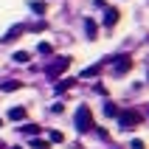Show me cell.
Wrapping results in <instances>:
<instances>
[{"label": "cell", "mask_w": 149, "mask_h": 149, "mask_svg": "<svg viewBox=\"0 0 149 149\" xmlns=\"http://www.w3.org/2000/svg\"><path fill=\"white\" fill-rule=\"evenodd\" d=\"M73 124H76V130H79V132H90V130H93V113H90V107H87V104H79V107H76Z\"/></svg>", "instance_id": "1"}, {"label": "cell", "mask_w": 149, "mask_h": 149, "mask_svg": "<svg viewBox=\"0 0 149 149\" xmlns=\"http://www.w3.org/2000/svg\"><path fill=\"white\" fill-rule=\"evenodd\" d=\"M135 124H141V113H135V110H124V113H118V130H135Z\"/></svg>", "instance_id": "2"}, {"label": "cell", "mask_w": 149, "mask_h": 149, "mask_svg": "<svg viewBox=\"0 0 149 149\" xmlns=\"http://www.w3.org/2000/svg\"><path fill=\"white\" fill-rule=\"evenodd\" d=\"M68 65H70V56H56V62H51V65L45 68V73L48 76H59Z\"/></svg>", "instance_id": "3"}, {"label": "cell", "mask_w": 149, "mask_h": 149, "mask_svg": "<svg viewBox=\"0 0 149 149\" xmlns=\"http://www.w3.org/2000/svg\"><path fill=\"white\" fill-rule=\"evenodd\" d=\"M132 68V59L127 56V54H121V56H116V65H113V73L116 76H124L127 70Z\"/></svg>", "instance_id": "4"}, {"label": "cell", "mask_w": 149, "mask_h": 149, "mask_svg": "<svg viewBox=\"0 0 149 149\" xmlns=\"http://www.w3.org/2000/svg\"><path fill=\"white\" fill-rule=\"evenodd\" d=\"M20 87H23V82H17V79H8V82L0 84V90H3V93H14V90H20Z\"/></svg>", "instance_id": "5"}, {"label": "cell", "mask_w": 149, "mask_h": 149, "mask_svg": "<svg viewBox=\"0 0 149 149\" xmlns=\"http://www.w3.org/2000/svg\"><path fill=\"white\" fill-rule=\"evenodd\" d=\"M8 118H11V121H23L25 118V107H11L8 110Z\"/></svg>", "instance_id": "6"}, {"label": "cell", "mask_w": 149, "mask_h": 149, "mask_svg": "<svg viewBox=\"0 0 149 149\" xmlns=\"http://www.w3.org/2000/svg\"><path fill=\"white\" fill-rule=\"evenodd\" d=\"M104 23H107V25H116V23H118V8H107V17H104Z\"/></svg>", "instance_id": "7"}, {"label": "cell", "mask_w": 149, "mask_h": 149, "mask_svg": "<svg viewBox=\"0 0 149 149\" xmlns=\"http://www.w3.org/2000/svg\"><path fill=\"white\" fill-rule=\"evenodd\" d=\"M84 28H87V34H90V40H96V31H99V25L93 23V20H84Z\"/></svg>", "instance_id": "8"}, {"label": "cell", "mask_w": 149, "mask_h": 149, "mask_svg": "<svg viewBox=\"0 0 149 149\" xmlns=\"http://www.w3.org/2000/svg\"><path fill=\"white\" fill-rule=\"evenodd\" d=\"M118 113H121V110H118L113 101H107V104H104V116H110V118H113V116H118Z\"/></svg>", "instance_id": "9"}, {"label": "cell", "mask_w": 149, "mask_h": 149, "mask_svg": "<svg viewBox=\"0 0 149 149\" xmlns=\"http://www.w3.org/2000/svg\"><path fill=\"white\" fill-rule=\"evenodd\" d=\"M31 149H51L48 141H42V138H31Z\"/></svg>", "instance_id": "10"}, {"label": "cell", "mask_w": 149, "mask_h": 149, "mask_svg": "<svg viewBox=\"0 0 149 149\" xmlns=\"http://www.w3.org/2000/svg\"><path fill=\"white\" fill-rule=\"evenodd\" d=\"M28 59H31V54H28V51H17V54H14V62H20V65H23V62H28Z\"/></svg>", "instance_id": "11"}, {"label": "cell", "mask_w": 149, "mask_h": 149, "mask_svg": "<svg viewBox=\"0 0 149 149\" xmlns=\"http://www.w3.org/2000/svg\"><path fill=\"white\" fill-rule=\"evenodd\" d=\"M28 8L37 11V14H45V3H37V0H34V3H28Z\"/></svg>", "instance_id": "12"}, {"label": "cell", "mask_w": 149, "mask_h": 149, "mask_svg": "<svg viewBox=\"0 0 149 149\" xmlns=\"http://www.w3.org/2000/svg\"><path fill=\"white\" fill-rule=\"evenodd\" d=\"M20 31H23V25H14V28H11V31H8L6 37H3V40H6V42H11V40H14V37H17Z\"/></svg>", "instance_id": "13"}, {"label": "cell", "mask_w": 149, "mask_h": 149, "mask_svg": "<svg viewBox=\"0 0 149 149\" xmlns=\"http://www.w3.org/2000/svg\"><path fill=\"white\" fill-rule=\"evenodd\" d=\"M68 87H73V79H65V82H59V84H56V93H65Z\"/></svg>", "instance_id": "14"}, {"label": "cell", "mask_w": 149, "mask_h": 149, "mask_svg": "<svg viewBox=\"0 0 149 149\" xmlns=\"http://www.w3.org/2000/svg\"><path fill=\"white\" fill-rule=\"evenodd\" d=\"M20 130H23L25 135H37V132H40V127H37V124H28V127H20Z\"/></svg>", "instance_id": "15"}, {"label": "cell", "mask_w": 149, "mask_h": 149, "mask_svg": "<svg viewBox=\"0 0 149 149\" xmlns=\"http://www.w3.org/2000/svg\"><path fill=\"white\" fill-rule=\"evenodd\" d=\"M37 51H40V54H51V45H48V42H40V48H37Z\"/></svg>", "instance_id": "16"}, {"label": "cell", "mask_w": 149, "mask_h": 149, "mask_svg": "<svg viewBox=\"0 0 149 149\" xmlns=\"http://www.w3.org/2000/svg\"><path fill=\"white\" fill-rule=\"evenodd\" d=\"M130 149H146V146H143V141H132V143H130Z\"/></svg>", "instance_id": "17"}, {"label": "cell", "mask_w": 149, "mask_h": 149, "mask_svg": "<svg viewBox=\"0 0 149 149\" xmlns=\"http://www.w3.org/2000/svg\"><path fill=\"white\" fill-rule=\"evenodd\" d=\"M0 127H3V118H0Z\"/></svg>", "instance_id": "18"}]
</instances>
